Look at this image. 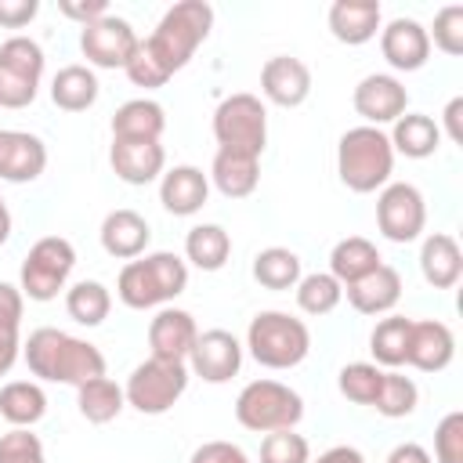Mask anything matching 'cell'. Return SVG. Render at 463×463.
I'll use <instances>...</instances> for the list:
<instances>
[{"label": "cell", "mask_w": 463, "mask_h": 463, "mask_svg": "<svg viewBox=\"0 0 463 463\" xmlns=\"http://www.w3.org/2000/svg\"><path fill=\"white\" fill-rule=\"evenodd\" d=\"M416 405H420V387L412 383V376H405L398 369H383V380H380L373 409L380 416H387V420H402V416H412Z\"/></svg>", "instance_id": "obj_37"}, {"label": "cell", "mask_w": 463, "mask_h": 463, "mask_svg": "<svg viewBox=\"0 0 463 463\" xmlns=\"http://www.w3.org/2000/svg\"><path fill=\"white\" fill-rule=\"evenodd\" d=\"M438 463H463V412L452 409L434 427V456Z\"/></svg>", "instance_id": "obj_42"}, {"label": "cell", "mask_w": 463, "mask_h": 463, "mask_svg": "<svg viewBox=\"0 0 463 463\" xmlns=\"http://www.w3.org/2000/svg\"><path fill=\"white\" fill-rule=\"evenodd\" d=\"M184 289H188V264H184V257H177L170 250H156V253H141V257L127 260L116 279V297L130 311L166 307Z\"/></svg>", "instance_id": "obj_3"}, {"label": "cell", "mask_w": 463, "mask_h": 463, "mask_svg": "<svg viewBox=\"0 0 463 463\" xmlns=\"http://www.w3.org/2000/svg\"><path fill=\"white\" fill-rule=\"evenodd\" d=\"M109 163H112V174L123 181V184H152L163 177L166 170V148L159 141H112L109 148Z\"/></svg>", "instance_id": "obj_20"}, {"label": "cell", "mask_w": 463, "mask_h": 463, "mask_svg": "<svg viewBox=\"0 0 463 463\" xmlns=\"http://www.w3.org/2000/svg\"><path fill=\"white\" fill-rule=\"evenodd\" d=\"M402 289H405L402 286V271L391 268V264H380L365 279L344 286V297L358 315H391L394 304L402 300Z\"/></svg>", "instance_id": "obj_24"}, {"label": "cell", "mask_w": 463, "mask_h": 463, "mask_svg": "<svg viewBox=\"0 0 463 463\" xmlns=\"http://www.w3.org/2000/svg\"><path fill=\"white\" fill-rule=\"evenodd\" d=\"M383 463H434V459H430V452H427L423 445H416V441H402V445H394V449L387 452Z\"/></svg>", "instance_id": "obj_50"}, {"label": "cell", "mask_w": 463, "mask_h": 463, "mask_svg": "<svg viewBox=\"0 0 463 463\" xmlns=\"http://www.w3.org/2000/svg\"><path fill=\"white\" fill-rule=\"evenodd\" d=\"M137 43H141V36L134 33V25L112 11L80 29V51H83L87 65H94V69H127Z\"/></svg>", "instance_id": "obj_12"}, {"label": "cell", "mask_w": 463, "mask_h": 463, "mask_svg": "<svg viewBox=\"0 0 463 463\" xmlns=\"http://www.w3.org/2000/svg\"><path fill=\"white\" fill-rule=\"evenodd\" d=\"M188 376H192L188 362H163V358L148 354L141 365L130 369V376L123 383V398L141 416H163L188 391Z\"/></svg>", "instance_id": "obj_7"}, {"label": "cell", "mask_w": 463, "mask_h": 463, "mask_svg": "<svg viewBox=\"0 0 463 463\" xmlns=\"http://www.w3.org/2000/svg\"><path fill=\"white\" fill-rule=\"evenodd\" d=\"M376 228L387 242H416L427 228V199L409 181H387L376 195Z\"/></svg>", "instance_id": "obj_11"}, {"label": "cell", "mask_w": 463, "mask_h": 463, "mask_svg": "<svg viewBox=\"0 0 463 463\" xmlns=\"http://www.w3.org/2000/svg\"><path fill=\"white\" fill-rule=\"evenodd\" d=\"M76 405H80V416L87 423H112L127 409V398L112 376H94V380L76 387Z\"/></svg>", "instance_id": "obj_33"}, {"label": "cell", "mask_w": 463, "mask_h": 463, "mask_svg": "<svg viewBox=\"0 0 463 463\" xmlns=\"http://www.w3.org/2000/svg\"><path fill=\"white\" fill-rule=\"evenodd\" d=\"M206 177H210V184H213L224 199H246V195H253L257 184H260V159H257V156H246V152L217 148Z\"/></svg>", "instance_id": "obj_26"}, {"label": "cell", "mask_w": 463, "mask_h": 463, "mask_svg": "<svg viewBox=\"0 0 463 463\" xmlns=\"http://www.w3.org/2000/svg\"><path fill=\"white\" fill-rule=\"evenodd\" d=\"M441 123H445V134L452 145H463V98H452L441 112Z\"/></svg>", "instance_id": "obj_49"}, {"label": "cell", "mask_w": 463, "mask_h": 463, "mask_svg": "<svg viewBox=\"0 0 463 463\" xmlns=\"http://www.w3.org/2000/svg\"><path fill=\"white\" fill-rule=\"evenodd\" d=\"M25 315V297L18 286L0 282V333H18Z\"/></svg>", "instance_id": "obj_45"}, {"label": "cell", "mask_w": 463, "mask_h": 463, "mask_svg": "<svg viewBox=\"0 0 463 463\" xmlns=\"http://www.w3.org/2000/svg\"><path fill=\"white\" fill-rule=\"evenodd\" d=\"M380 54L394 72H420L430 58L427 25L416 18H391L380 29Z\"/></svg>", "instance_id": "obj_15"}, {"label": "cell", "mask_w": 463, "mask_h": 463, "mask_svg": "<svg viewBox=\"0 0 463 463\" xmlns=\"http://www.w3.org/2000/svg\"><path fill=\"white\" fill-rule=\"evenodd\" d=\"M65 311H69V318H72L76 326L94 329V326H101V322L109 318V311H112V293H109V286L98 282V279L72 282V286L65 289Z\"/></svg>", "instance_id": "obj_34"}, {"label": "cell", "mask_w": 463, "mask_h": 463, "mask_svg": "<svg viewBox=\"0 0 463 463\" xmlns=\"http://www.w3.org/2000/svg\"><path fill=\"white\" fill-rule=\"evenodd\" d=\"M18 354H22V340H18V333H0V376L11 373V365L18 362Z\"/></svg>", "instance_id": "obj_51"}, {"label": "cell", "mask_w": 463, "mask_h": 463, "mask_svg": "<svg viewBox=\"0 0 463 463\" xmlns=\"http://www.w3.org/2000/svg\"><path fill=\"white\" fill-rule=\"evenodd\" d=\"M43 80V47L29 36L0 43V109H29Z\"/></svg>", "instance_id": "obj_10"}, {"label": "cell", "mask_w": 463, "mask_h": 463, "mask_svg": "<svg viewBox=\"0 0 463 463\" xmlns=\"http://www.w3.org/2000/svg\"><path fill=\"white\" fill-rule=\"evenodd\" d=\"M326 22H329L333 40H340L347 47H362L383 29V7L376 0H336L329 7Z\"/></svg>", "instance_id": "obj_23"}, {"label": "cell", "mask_w": 463, "mask_h": 463, "mask_svg": "<svg viewBox=\"0 0 463 463\" xmlns=\"http://www.w3.org/2000/svg\"><path fill=\"white\" fill-rule=\"evenodd\" d=\"M195 336H199V326H195L192 311H184V307H170L166 304L148 322L152 358H163V362H188V354L195 347Z\"/></svg>", "instance_id": "obj_17"}, {"label": "cell", "mask_w": 463, "mask_h": 463, "mask_svg": "<svg viewBox=\"0 0 463 463\" xmlns=\"http://www.w3.org/2000/svg\"><path fill=\"white\" fill-rule=\"evenodd\" d=\"M293 289H297V307H300L304 315H315V318L336 311V304L344 300V286H340L329 271L300 275V282H297Z\"/></svg>", "instance_id": "obj_38"}, {"label": "cell", "mask_w": 463, "mask_h": 463, "mask_svg": "<svg viewBox=\"0 0 463 463\" xmlns=\"http://www.w3.org/2000/svg\"><path fill=\"white\" fill-rule=\"evenodd\" d=\"M409 329H412V318L405 315H387L373 326L369 333V351H373V362L380 369H402L405 365V351H409Z\"/></svg>", "instance_id": "obj_35"}, {"label": "cell", "mask_w": 463, "mask_h": 463, "mask_svg": "<svg viewBox=\"0 0 463 463\" xmlns=\"http://www.w3.org/2000/svg\"><path fill=\"white\" fill-rule=\"evenodd\" d=\"M76 268V250L69 239L61 235H43L29 246V253L22 257V271H18V289L22 297L47 304L54 300L61 289H69V275Z\"/></svg>", "instance_id": "obj_8"}, {"label": "cell", "mask_w": 463, "mask_h": 463, "mask_svg": "<svg viewBox=\"0 0 463 463\" xmlns=\"http://www.w3.org/2000/svg\"><path fill=\"white\" fill-rule=\"evenodd\" d=\"M47 170V145L29 130L0 127V181L29 184Z\"/></svg>", "instance_id": "obj_18"}, {"label": "cell", "mask_w": 463, "mask_h": 463, "mask_svg": "<svg viewBox=\"0 0 463 463\" xmlns=\"http://www.w3.org/2000/svg\"><path fill=\"white\" fill-rule=\"evenodd\" d=\"M351 105L354 112L365 119V127H380L383 123H394L398 116H405L409 109V90L398 76L391 72H369L358 80V87L351 90Z\"/></svg>", "instance_id": "obj_13"}, {"label": "cell", "mask_w": 463, "mask_h": 463, "mask_svg": "<svg viewBox=\"0 0 463 463\" xmlns=\"http://www.w3.org/2000/svg\"><path fill=\"white\" fill-rule=\"evenodd\" d=\"M452 358H456V336L445 322H438V318L412 322L405 365H412L420 373H441V369L452 365Z\"/></svg>", "instance_id": "obj_19"}, {"label": "cell", "mask_w": 463, "mask_h": 463, "mask_svg": "<svg viewBox=\"0 0 463 463\" xmlns=\"http://www.w3.org/2000/svg\"><path fill=\"white\" fill-rule=\"evenodd\" d=\"M213 137L217 148L228 152H246V156H264L268 148V109L257 94H228L213 109Z\"/></svg>", "instance_id": "obj_9"}, {"label": "cell", "mask_w": 463, "mask_h": 463, "mask_svg": "<svg viewBox=\"0 0 463 463\" xmlns=\"http://www.w3.org/2000/svg\"><path fill=\"white\" fill-rule=\"evenodd\" d=\"M112 141H159L166 130V112L152 98H130L112 112Z\"/></svg>", "instance_id": "obj_27"}, {"label": "cell", "mask_w": 463, "mask_h": 463, "mask_svg": "<svg viewBox=\"0 0 463 463\" xmlns=\"http://www.w3.org/2000/svg\"><path fill=\"white\" fill-rule=\"evenodd\" d=\"M58 11L65 18H72V22H80V29H83V25L98 22V18H105L109 4L105 0H58Z\"/></svg>", "instance_id": "obj_48"}, {"label": "cell", "mask_w": 463, "mask_h": 463, "mask_svg": "<svg viewBox=\"0 0 463 463\" xmlns=\"http://www.w3.org/2000/svg\"><path fill=\"white\" fill-rule=\"evenodd\" d=\"M242 351H250V358L264 369H293L311 351V329L304 326V318L268 307L250 318Z\"/></svg>", "instance_id": "obj_5"}, {"label": "cell", "mask_w": 463, "mask_h": 463, "mask_svg": "<svg viewBox=\"0 0 463 463\" xmlns=\"http://www.w3.org/2000/svg\"><path fill=\"white\" fill-rule=\"evenodd\" d=\"M311 463H365V456L354 445H329L326 452H318V459Z\"/></svg>", "instance_id": "obj_52"}, {"label": "cell", "mask_w": 463, "mask_h": 463, "mask_svg": "<svg viewBox=\"0 0 463 463\" xmlns=\"http://www.w3.org/2000/svg\"><path fill=\"white\" fill-rule=\"evenodd\" d=\"M22 358H25L29 373L36 380H47V383L80 387L94 376H105L101 347H94L90 340H80L65 329H54V326L33 329L29 340L22 344Z\"/></svg>", "instance_id": "obj_1"}, {"label": "cell", "mask_w": 463, "mask_h": 463, "mask_svg": "<svg viewBox=\"0 0 463 463\" xmlns=\"http://www.w3.org/2000/svg\"><path fill=\"white\" fill-rule=\"evenodd\" d=\"M40 11V0H0V29H25Z\"/></svg>", "instance_id": "obj_47"}, {"label": "cell", "mask_w": 463, "mask_h": 463, "mask_svg": "<svg viewBox=\"0 0 463 463\" xmlns=\"http://www.w3.org/2000/svg\"><path fill=\"white\" fill-rule=\"evenodd\" d=\"M210 199V177L192 166V163H177L170 170H163L159 177V203L166 213L174 217H192L206 206Z\"/></svg>", "instance_id": "obj_21"}, {"label": "cell", "mask_w": 463, "mask_h": 463, "mask_svg": "<svg viewBox=\"0 0 463 463\" xmlns=\"http://www.w3.org/2000/svg\"><path fill=\"white\" fill-rule=\"evenodd\" d=\"M253 279L264 286V289H275V293H282V289H293L297 282H300V275H304V268H300V257L293 253V250H286V246H268V250H260L257 257H253Z\"/></svg>", "instance_id": "obj_36"}, {"label": "cell", "mask_w": 463, "mask_h": 463, "mask_svg": "<svg viewBox=\"0 0 463 463\" xmlns=\"http://www.w3.org/2000/svg\"><path fill=\"white\" fill-rule=\"evenodd\" d=\"M213 29V7L206 0H181L174 7L163 11V18L156 22V29L141 40V47L148 51V58L166 72H181L192 54L206 43Z\"/></svg>", "instance_id": "obj_2"}, {"label": "cell", "mask_w": 463, "mask_h": 463, "mask_svg": "<svg viewBox=\"0 0 463 463\" xmlns=\"http://www.w3.org/2000/svg\"><path fill=\"white\" fill-rule=\"evenodd\" d=\"M336 174L344 188L369 195L380 192L394 174V148L380 127H351L336 141Z\"/></svg>", "instance_id": "obj_4"}, {"label": "cell", "mask_w": 463, "mask_h": 463, "mask_svg": "<svg viewBox=\"0 0 463 463\" xmlns=\"http://www.w3.org/2000/svg\"><path fill=\"white\" fill-rule=\"evenodd\" d=\"M188 463H250V456L235 441H203Z\"/></svg>", "instance_id": "obj_46"}, {"label": "cell", "mask_w": 463, "mask_h": 463, "mask_svg": "<svg viewBox=\"0 0 463 463\" xmlns=\"http://www.w3.org/2000/svg\"><path fill=\"white\" fill-rule=\"evenodd\" d=\"M98 239H101V250L116 260H134L141 253H148V242H152V228L148 221L137 213V210H109L101 228H98Z\"/></svg>", "instance_id": "obj_22"}, {"label": "cell", "mask_w": 463, "mask_h": 463, "mask_svg": "<svg viewBox=\"0 0 463 463\" xmlns=\"http://www.w3.org/2000/svg\"><path fill=\"white\" fill-rule=\"evenodd\" d=\"M394 156H405V159H427L438 152L441 145V127L427 116V112H405L391 123V134H387Z\"/></svg>", "instance_id": "obj_28"}, {"label": "cell", "mask_w": 463, "mask_h": 463, "mask_svg": "<svg viewBox=\"0 0 463 463\" xmlns=\"http://www.w3.org/2000/svg\"><path fill=\"white\" fill-rule=\"evenodd\" d=\"M420 275L434 289H452L463 275V250L456 235L449 232H430L420 242Z\"/></svg>", "instance_id": "obj_25"}, {"label": "cell", "mask_w": 463, "mask_h": 463, "mask_svg": "<svg viewBox=\"0 0 463 463\" xmlns=\"http://www.w3.org/2000/svg\"><path fill=\"white\" fill-rule=\"evenodd\" d=\"M235 420L253 434L297 430L304 420V398L282 380H250L235 398Z\"/></svg>", "instance_id": "obj_6"}, {"label": "cell", "mask_w": 463, "mask_h": 463, "mask_svg": "<svg viewBox=\"0 0 463 463\" xmlns=\"http://www.w3.org/2000/svg\"><path fill=\"white\" fill-rule=\"evenodd\" d=\"M380 380H383V369L376 362H347L336 373L340 394L347 402H354V405H373L376 402V391H380Z\"/></svg>", "instance_id": "obj_39"}, {"label": "cell", "mask_w": 463, "mask_h": 463, "mask_svg": "<svg viewBox=\"0 0 463 463\" xmlns=\"http://www.w3.org/2000/svg\"><path fill=\"white\" fill-rule=\"evenodd\" d=\"M380 264H383V257H380L376 242L365 239V235H347V239H340V242L329 250V275H333L340 286H351V282L365 279V275L376 271Z\"/></svg>", "instance_id": "obj_29"}, {"label": "cell", "mask_w": 463, "mask_h": 463, "mask_svg": "<svg viewBox=\"0 0 463 463\" xmlns=\"http://www.w3.org/2000/svg\"><path fill=\"white\" fill-rule=\"evenodd\" d=\"M260 463H311V445L297 430H271L260 441Z\"/></svg>", "instance_id": "obj_40"}, {"label": "cell", "mask_w": 463, "mask_h": 463, "mask_svg": "<svg viewBox=\"0 0 463 463\" xmlns=\"http://www.w3.org/2000/svg\"><path fill=\"white\" fill-rule=\"evenodd\" d=\"M0 463H47L43 441L33 434V427H11L0 434Z\"/></svg>", "instance_id": "obj_43"}, {"label": "cell", "mask_w": 463, "mask_h": 463, "mask_svg": "<svg viewBox=\"0 0 463 463\" xmlns=\"http://www.w3.org/2000/svg\"><path fill=\"white\" fill-rule=\"evenodd\" d=\"M232 257V235L221 224H192L184 235V264L199 271H221Z\"/></svg>", "instance_id": "obj_31"}, {"label": "cell", "mask_w": 463, "mask_h": 463, "mask_svg": "<svg viewBox=\"0 0 463 463\" xmlns=\"http://www.w3.org/2000/svg\"><path fill=\"white\" fill-rule=\"evenodd\" d=\"M430 43L449 54V58H459L463 54V7L459 4H449L434 14V29H427Z\"/></svg>", "instance_id": "obj_41"}, {"label": "cell", "mask_w": 463, "mask_h": 463, "mask_svg": "<svg viewBox=\"0 0 463 463\" xmlns=\"http://www.w3.org/2000/svg\"><path fill=\"white\" fill-rule=\"evenodd\" d=\"M123 72H127V80H130L134 87H141V90H156V87H163V83L170 80V76L148 58V51H145L141 43H137V51H134V58L127 61Z\"/></svg>", "instance_id": "obj_44"}, {"label": "cell", "mask_w": 463, "mask_h": 463, "mask_svg": "<svg viewBox=\"0 0 463 463\" xmlns=\"http://www.w3.org/2000/svg\"><path fill=\"white\" fill-rule=\"evenodd\" d=\"M242 369V344L228 329H203L188 354V373L206 383H228Z\"/></svg>", "instance_id": "obj_14"}, {"label": "cell", "mask_w": 463, "mask_h": 463, "mask_svg": "<svg viewBox=\"0 0 463 463\" xmlns=\"http://www.w3.org/2000/svg\"><path fill=\"white\" fill-rule=\"evenodd\" d=\"M260 94L279 109H297L311 98V69L293 54H275L260 69Z\"/></svg>", "instance_id": "obj_16"}, {"label": "cell", "mask_w": 463, "mask_h": 463, "mask_svg": "<svg viewBox=\"0 0 463 463\" xmlns=\"http://www.w3.org/2000/svg\"><path fill=\"white\" fill-rule=\"evenodd\" d=\"M101 94V83L90 65H61L51 80V101L61 112H87Z\"/></svg>", "instance_id": "obj_30"}, {"label": "cell", "mask_w": 463, "mask_h": 463, "mask_svg": "<svg viewBox=\"0 0 463 463\" xmlns=\"http://www.w3.org/2000/svg\"><path fill=\"white\" fill-rule=\"evenodd\" d=\"M11 228H14V221H11V210H7V203L0 195V246L11 239Z\"/></svg>", "instance_id": "obj_53"}, {"label": "cell", "mask_w": 463, "mask_h": 463, "mask_svg": "<svg viewBox=\"0 0 463 463\" xmlns=\"http://www.w3.org/2000/svg\"><path fill=\"white\" fill-rule=\"evenodd\" d=\"M0 416L11 427H36L47 416V394L36 380H11L0 387Z\"/></svg>", "instance_id": "obj_32"}]
</instances>
